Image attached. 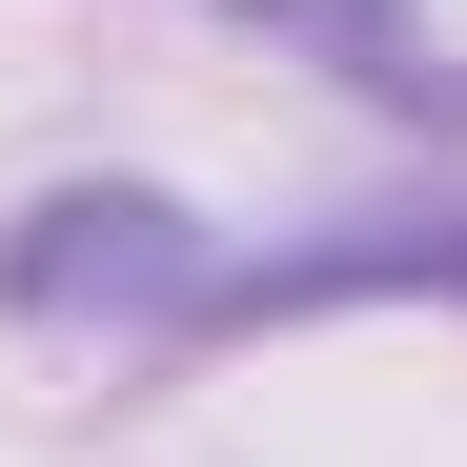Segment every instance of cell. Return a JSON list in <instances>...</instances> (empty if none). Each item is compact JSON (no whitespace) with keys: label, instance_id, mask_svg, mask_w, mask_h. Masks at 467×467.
<instances>
[{"label":"cell","instance_id":"cell-1","mask_svg":"<svg viewBox=\"0 0 467 467\" xmlns=\"http://www.w3.org/2000/svg\"><path fill=\"white\" fill-rule=\"evenodd\" d=\"M203 244H183V203H142V183H82V203H41L21 244H0V305H41V326H203Z\"/></svg>","mask_w":467,"mask_h":467}]
</instances>
